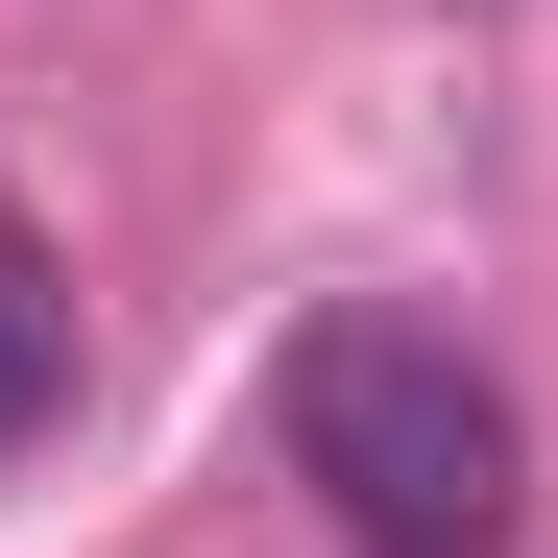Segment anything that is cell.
Here are the masks:
<instances>
[{"label": "cell", "mask_w": 558, "mask_h": 558, "mask_svg": "<svg viewBox=\"0 0 558 558\" xmlns=\"http://www.w3.org/2000/svg\"><path fill=\"white\" fill-rule=\"evenodd\" d=\"M267 413H292V486H316L364 558H510L534 437H510V364L461 340V316H316Z\"/></svg>", "instance_id": "6da1fadb"}, {"label": "cell", "mask_w": 558, "mask_h": 558, "mask_svg": "<svg viewBox=\"0 0 558 558\" xmlns=\"http://www.w3.org/2000/svg\"><path fill=\"white\" fill-rule=\"evenodd\" d=\"M49 413H73V267H49L25 219H0V461H25Z\"/></svg>", "instance_id": "7a4b0ae2"}]
</instances>
